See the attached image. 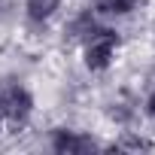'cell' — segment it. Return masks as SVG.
<instances>
[{"label": "cell", "instance_id": "obj_1", "mask_svg": "<svg viewBox=\"0 0 155 155\" xmlns=\"http://www.w3.org/2000/svg\"><path fill=\"white\" fill-rule=\"evenodd\" d=\"M125 49H128V37L122 34V25H107L104 21L79 49H76V58H79L82 73H88V76H107L122 61Z\"/></svg>", "mask_w": 155, "mask_h": 155}, {"label": "cell", "instance_id": "obj_2", "mask_svg": "<svg viewBox=\"0 0 155 155\" xmlns=\"http://www.w3.org/2000/svg\"><path fill=\"white\" fill-rule=\"evenodd\" d=\"M37 94L21 76H0V131L28 134L37 119Z\"/></svg>", "mask_w": 155, "mask_h": 155}, {"label": "cell", "instance_id": "obj_3", "mask_svg": "<svg viewBox=\"0 0 155 155\" xmlns=\"http://www.w3.org/2000/svg\"><path fill=\"white\" fill-rule=\"evenodd\" d=\"M70 6V0H18V25L21 34L34 43L55 37V25Z\"/></svg>", "mask_w": 155, "mask_h": 155}, {"label": "cell", "instance_id": "obj_4", "mask_svg": "<svg viewBox=\"0 0 155 155\" xmlns=\"http://www.w3.org/2000/svg\"><path fill=\"white\" fill-rule=\"evenodd\" d=\"M46 146L58 155H82V152H94V149H107V140H97L94 131L70 125V122H58L46 131Z\"/></svg>", "mask_w": 155, "mask_h": 155}, {"label": "cell", "instance_id": "obj_5", "mask_svg": "<svg viewBox=\"0 0 155 155\" xmlns=\"http://www.w3.org/2000/svg\"><path fill=\"white\" fill-rule=\"evenodd\" d=\"M82 3H88V9L107 25H128L146 12L152 0H82Z\"/></svg>", "mask_w": 155, "mask_h": 155}, {"label": "cell", "instance_id": "obj_6", "mask_svg": "<svg viewBox=\"0 0 155 155\" xmlns=\"http://www.w3.org/2000/svg\"><path fill=\"white\" fill-rule=\"evenodd\" d=\"M140 113H143V125L155 128V79L149 82L146 94H140Z\"/></svg>", "mask_w": 155, "mask_h": 155}, {"label": "cell", "instance_id": "obj_7", "mask_svg": "<svg viewBox=\"0 0 155 155\" xmlns=\"http://www.w3.org/2000/svg\"><path fill=\"white\" fill-rule=\"evenodd\" d=\"M0 3H3V0H0Z\"/></svg>", "mask_w": 155, "mask_h": 155}]
</instances>
